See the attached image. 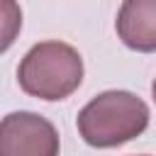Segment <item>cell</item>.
Instances as JSON below:
<instances>
[{
    "mask_svg": "<svg viewBox=\"0 0 156 156\" xmlns=\"http://www.w3.org/2000/svg\"><path fill=\"white\" fill-rule=\"evenodd\" d=\"M149 127L146 102L129 90L95 95L78 112V132L88 146L112 149L136 139Z\"/></svg>",
    "mask_w": 156,
    "mask_h": 156,
    "instance_id": "1",
    "label": "cell"
},
{
    "mask_svg": "<svg viewBox=\"0 0 156 156\" xmlns=\"http://www.w3.org/2000/svg\"><path fill=\"white\" fill-rule=\"evenodd\" d=\"M17 80L27 95L56 102L78 90L83 80V58L66 41H39L20 61Z\"/></svg>",
    "mask_w": 156,
    "mask_h": 156,
    "instance_id": "2",
    "label": "cell"
},
{
    "mask_svg": "<svg viewBox=\"0 0 156 156\" xmlns=\"http://www.w3.org/2000/svg\"><path fill=\"white\" fill-rule=\"evenodd\" d=\"M0 156H58V132L37 112H10L0 122Z\"/></svg>",
    "mask_w": 156,
    "mask_h": 156,
    "instance_id": "3",
    "label": "cell"
},
{
    "mask_svg": "<svg viewBox=\"0 0 156 156\" xmlns=\"http://www.w3.org/2000/svg\"><path fill=\"white\" fill-rule=\"evenodd\" d=\"M115 27L122 44L132 51H156V0H124Z\"/></svg>",
    "mask_w": 156,
    "mask_h": 156,
    "instance_id": "4",
    "label": "cell"
},
{
    "mask_svg": "<svg viewBox=\"0 0 156 156\" xmlns=\"http://www.w3.org/2000/svg\"><path fill=\"white\" fill-rule=\"evenodd\" d=\"M151 95H154V100H156V78H154V83H151Z\"/></svg>",
    "mask_w": 156,
    "mask_h": 156,
    "instance_id": "5",
    "label": "cell"
}]
</instances>
